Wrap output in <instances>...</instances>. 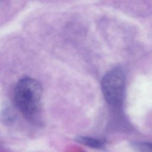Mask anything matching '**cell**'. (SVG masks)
<instances>
[{
    "mask_svg": "<svg viewBox=\"0 0 152 152\" xmlns=\"http://www.w3.org/2000/svg\"><path fill=\"white\" fill-rule=\"evenodd\" d=\"M42 88L36 80L25 77L17 83L14 92L15 106L30 121H34L40 113Z\"/></svg>",
    "mask_w": 152,
    "mask_h": 152,
    "instance_id": "cell-1",
    "label": "cell"
},
{
    "mask_svg": "<svg viewBox=\"0 0 152 152\" xmlns=\"http://www.w3.org/2000/svg\"><path fill=\"white\" fill-rule=\"evenodd\" d=\"M102 90L106 102L117 106L122 103L125 89V75L119 68L107 72L101 81Z\"/></svg>",
    "mask_w": 152,
    "mask_h": 152,
    "instance_id": "cell-2",
    "label": "cell"
},
{
    "mask_svg": "<svg viewBox=\"0 0 152 152\" xmlns=\"http://www.w3.org/2000/svg\"><path fill=\"white\" fill-rule=\"evenodd\" d=\"M75 141L79 144L94 149H102L104 148V142L100 139L88 136H77Z\"/></svg>",
    "mask_w": 152,
    "mask_h": 152,
    "instance_id": "cell-3",
    "label": "cell"
},
{
    "mask_svg": "<svg viewBox=\"0 0 152 152\" xmlns=\"http://www.w3.org/2000/svg\"><path fill=\"white\" fill-rule=\"evenodd\" d=\"M130 145L134 150L139 152H152V142L133 141Z\"/></svg>",
    "mask_w": 152,
    "mask_h": 152,
    "instance_id": "cell-4",
    "label": "cell"
}]
</instances>
